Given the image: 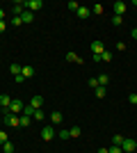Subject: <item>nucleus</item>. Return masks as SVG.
Masks as SVG:
<instances>
[{"label": "nucleus", "instance_id": "obj_11", "mask_svg": "<svg viewBox=\"0 0 137 153\" xmlns=\"http://www.w3.org/2000/svg\"><path fill=\"white\" fill-rule=\"evenodd\" d=\"M21 21H23V23H32V21H34V14H32V12H27V9H25V12L21 14Z\"/></svg>", "mask_w": 137, "mask_h": 153}, {"label": "nucleus", "instance_id": "obj_24", "mask_svg": "<svg viewBox=\"0 0 137 153\" xmlns=\"http://www.w3.org/2000/svg\"><path fill=\"white\" fill-rule=\"evenodd\" d=\"M124 23V16H112V25H121Z\"/></svg>", "mask_w": 137, "mask_h": 153}, {"label": "nucleus", "instance_id": "obj_12", "mask_svg": "<svg viewBox=\"0 0 137 153\" xmlns=\"http://www.w3.org/2000/svg\"><path fill=\"white\" fill-rule=\"evenodd\" d=\"M66 59H69V62H76V64H82V59H80L76 53H71V51L66 53Z\"/></svg>", "mask_w": 137, "mask_h": 153}, {"label": "nucleus", "instance_id": "obj_23", "mask_svg": "<svg viewBox=\"0 0 137 153\" xmlns=\"http://www.w3.org/2000/svg\"><path fill=\"white\" fill-rule=\"evenodd\" d=\"M30 119H32V117H25V114H23V117H21V126L27 128V126H30Z\"/></svg>", "mask_w": 137, "mask_h": 153}, {"label": "nucleus", "instance_id": "obj_4", "mask_svg": "<svg viewBox=\"0 0 137 153\" xmlns=\"http://www.w3.org/2000/svg\"><path fill=\"white\" fill-rule=\"evenodd\" d=\"M5 123L9 128H16V126H21V117L19 114H5Z\"/></svg>", "mask_w": 137, "mask_h": 153}, {"label": "nucleus", "instance_id": "obj_19", "mask_svg": "<svg viewBox=\"0 0 137 153\" xmlns=\"http://www.w3.org/2000/svg\"><path fill=\"white\" fill-rule=\"evenodd\" d=\"M2 151L5 153H14V144L12 142H5V144H2Z\"/></svg>", "mask_w": 137, "mask_h": 153}, {"label": "nucleus", "instance_id": "obj_28", "mask_svg": "<svg viewBox=\"0 0 137 153\" xmlns=\"http://www.w3.org/2000/svg\"><path fill=\"white\" fill-rule=\"evenodd\" d=\"M94 91H96V96H98V98H103V96H105V87H96Z\"/></svg>", "mask_w": 137, "mask_h": 153}, {"label": "nucleus", "instance_id": "obj_25", "mask_svg": "<svg viewBox=\"0 0 137 153\" xmlns=\"http://www.w3.org/2000/svg\"><path fill=\"white\" fill-rule=\"evenodd\" d=\"M69 9H71V12H78V9H80V5L76 2V0H71V2H69Z\"/></svg>", "mask_w": 137, "mask_h": 153}, {"label": "nucleus", "instance_id": "obj_38", "mask_svg": "<svg viewBox=\"0 0 137 153\" xmlns=\"http://www.w3.org/2000/svg\"><path fill=\"white\" fill-rule=\"evenodd\" d=\"M0 123H2V119H0Z\"/></svg>", "mask_w": 137, "mask_h": 153}, {"label": "nucleus", "instance_id": "obj_31", "mask_svg": "<svg viewBox=\"0 0 137 153\" xmlns=\"http://www.w3.org/2000/svg\"><path fill=\"white\" fill-rule=\"evenodd\" d=\"M5 142H7V133H5V130H0V144H5Z\"/></svg>", "mask_w": 137, "mask_h": 153}, {"label": "nucleus", "instance_id": "obj_16", "mask_svg": "<svg viewBox=\"0 0 137 153\" xmlns=\"http://www.w3.org/2000/svg\"><path fill=\"white\" fill-rule=\"evenodd\" d=\"M62 119H64V117H62V112H57V110H55V112L50 114V121H53V123H59Z\"/></svg>", "mask_w": 137, "mask_h": 153}, {"label": "nucleus", "instance_id": "obj_30", "mask_svg": "<svg viewBox=\"0 0 137 153\" xmlns=\"http://www.w3.org/2000/svg\"><path fill=\"white\" fill-rule=\"evenodd\" d=\"M12 25H23V21H21V16H14V19H12Z\"/></svg>", "mask_w": 137, "mask_h": 153}, {"label": "nucleus", "instance_id": "obj_1", "mask_svg": "<svg viewBox=\"0 0 137 153\" xmlns=\"http://www.w3.org/2000/svg\"><path fill=\"white\" fill-rule=\"evenodd\" d=\"M23 108H25V103L21 101V98H12V103H9V114H23Z\"/></svg>", "mask_w": 137, "mask_h": 153}, {"label": "nucleus", "instance_id": "obj_18", "mask_svg": "<svg viewBox=\"0 0 137 153\" xmlns=\"http://www.w3.org/2000/svg\"><path fill=\"white\" fill-rule=\"evenodd\" d=\"M101 62H112V53L110 51H103V53H101Z\"/></svg>", "mask_w": 137, "mask_h": 153}, {"label": "nucleus", "instance_id": "obj_14", "mask_svg": "<svg viewBox=\"0 0 137 153\" xmlns=\"http://www.w3.org/2000/svg\"><path fill=\"white\" fill-rule=\"evenodd\" d=\"M21 73H23V78L27 80V78L34 76V69H32V66H23V71H21Z\"/></svg>", "mask_w": 137, "mask_h": 153}, {"label": "nucleus", "instance_id": "obj_17", "mask_svg": "<svg viewBox=\"0 0 137 153\" xmlns=\"http://www.w3.org/2000/svg\"><path fill=\"white\" fill-rule=\"evenodd\" d=\"M124 135H114V137H112V144H114V146H121V144H124Z\"/></svg>", "mask_w": 137, "mask_h": 153}, {"label": "nucleus", "instance_id": "obj_36", "mask_svg": "<svg viewBox=\"0 0 137 153\" xmlns=\"http://www.w3.org/2000/svg\"><path fill=\"white\" fill-rule=\"evenodd\" d=\"M0 21H5V9H0Z\"/></svg>", "mask_w": 137, "mask_h": 153}, {"label": "nucleus", "instance_id": "obj_33", "mask_svg": "<svg viewBox=\"0 0 137 153\" xmlns=\"http://www.w3.org/2000/svg\"><path fill=\"white\" fill-rule=\"evenodd\" d=\"M57 137H62V140H69V130H62V133H59Z\"/></svg>", "mask_w": 137, "mask_h": 153}, {"label": "nucleus", "instance_id": "obj_5", "mask_svg": "<svg viewBox=\"0 0 137 153\" xmlns=\"http://www.w3.org/2000/svg\"><path fill=\"white\" fill-rule=\"evenodd\" d=\"M53 137H55V130H53L50 126H46V128H41V140H44V142H50Z\"/></svg>", "mask_w": 137, "mask_h": 153}, {"label": "nucleus", "instance_id": "obj_15", "mask_svg": "<svg viewBox=\"0 0 137 153\" xmlns=\"http://www.w3.org/2000/svg\"><path fill=\"white\" fill-rule=\"evenodd\" d=\"M107 82H110L107 73H101V76H98V85H101V87H107Z\"/></svg>", "mask_w": 137, "mask_h": 153}, {"label": "nucleus", "instance_id": "obj_21", "mask_svg": "<svg viewBox=\"0 0 137 153\" xmlns=\"http://www.w3.org/2000/svg\"><path fill=\"white\" fill-rule=\"evenodd\" d=\"M69 137H80V128H78V126H73L71 130H69Z\"/></svg>", "mask_w": 137, "mask_h": 153}, {"label": "nucleus", "instance_id": "obj_32", "mask_svg": "<svg viewBox=\"0 0 137 153\" xmlns=\"http://www.w3.org/2000/svg\"><path fill=\"white\" fill-rule=\"evenodd\" d=\"M128 101H130L133 105H137V94H130V96H128Z\"/></svg>", "mask_w": 137, "mask_h": 153}, {"label": "nucleus", "instance_id": "obj_37", "mask_svg": "<svg viewBox=\"0 0 137 153\" xmlns=\"http://www.w3.org/2000/svg\"><path fill=\"white\" fill-rule=\"evenodd\" d=\"M98 153H107V149H98Z\"/></svg>", "mask_w": 137, "mask_h": 153}, {"label": "nucleus", "instance_id": "obj_22", "mask_svg": "<svg viewBox=\"0 0 137 153\" xmlns=\"http://www.w3.org/2000/svg\"><path fill=\"white\" fill-rule=\"evenodd\" d=\"M23 114H25V117H32L34 114V108H32V105H25V108H23Z\"/></svg>", "mask_w": 137, "mask_h": 153}, {"label": "nucleus", "instance_id": "obj_9", "mask_svg": "<svg viewBox=\"0 0 137 153\" xmlns=\"http://www.w3.org/2000/svg\"><path fill=\"white\" fill-rule=\"evenodd\" d=\"M9 103H12V96H7V94L0 96V108L2 110H9Z\"/></svg>", "mask_w": 137, "mask_h": 153}, {"label": "nucleus", "instance_id": "obj_26", "mask_svg": "<svg viewBox=\"0 0 137 153\" xmlns=\"http://www.w3.org/2000/svg\"><path fill=\"white\" fill-rule=\"evenodd\" d=\"M44 110H34V114H32V119H44Z\"/></svg>", "mask_w": 137, "mask_h": 153}, {"label": "nucleus", "instance_id": "obj_3", "mask_svg": "<svg viewBox=\"0 0 137 153\" xmlns=\"http://www.w3.org/2000/svg\"><path fill=\"white\" fill-rule=\"evenodd\" d=\"M25 7H27V12H39L41 7H44V0H27L25 2Z\"/></svg>", "mask_w": 137, "mask_h": 153}, {"label": "nucleus", "instance_id": "obj_20", "mask_svg": "<svg viewBox=\"0 0 137 153\" xmlns=\"http://www.w3.org/2000/svg\"><path fill=\"white\" fill-rule=\"evenodd\" d=\"M87 85H89L91 89H96V87H101V85H98V78H89V80H87Z\"/></svg>", "mask_w": 137, "mask_h": 153}, {"label": "nucleus", "instance_id": "obj_13", "mask_svg": "<svg viewBox=\"0 0 137 153\" xmlns=\"http://www.w3.org/2000/svg\"><path fill=\"white\" fill-rule=\"evenodd\" d=\"M9 71H12V76L16 78V76H21V71H23V66H21V64H12V66H9Z\"/></svg>", "mask_w": 137, "mask_h": 153}, {"label": "nucleus", "instance_id": "obj_8", "mask_svg": "<svg viewBox=\"0 0 137 153\" xmlns=\"http://www.w3.org/2000/svg\"><path fill=\"white\" fill-rule=\"evenodd\" d=\"M30 105H32L34 110H41V105H44V96H32Z\"/></svg>", "mask_w": 137, "mask_h": 153}, {"label": "nucleus", "instance_id": "obj_10", "mask_svg": "<svg viewBox=\"0 0 137 153\" xmlns=\"http://www.w3.org/2000/svg\"><path fill=\"white\" fill-rule=\"evenodd\" d=\"M76 14H78V19H89L91 9H89V7H80V9H78Z\"/></svg>", "mask_w": 137, "mask_h": 153}, {"label": "nucleus", "instance_id": "obj_35", "mask_svg": "<svg viewBox=\"0 0 137 153\" xmlns=\"http://www.w3.org/2000/svg\"><path fill=\"white\" fill-rule=\"evenodd\" d=\"M130 34H133V39H135V41H137V27H135V30L130 32Z\"/></svg>", "mask_w": 137, "mask_h": 153}, {"label": "nucleus", "instance_id": "obj_7", "mask_svg": "<svg viewBox=\"0 0 137 153\" xmlns=\"http://www.w3.org/2000/svg\"><path fill=\"white\" fill-rule=\"evenodd\" d=\"M103 51H105V44H103V41H94V44H91V53H94V55H101Z\"/></svg>", "mask_w": 137, "mask_h": 153}, {"label": "nucleus", "instance_id": "obj_39", "mask_svg": "<svg viewBox=\"0 0 137 153\" xmlns=\"http://www.w3.org/2000/svg\"><path fill=\"white\" fill-rule=\"evenodd\" d=\"M135 5H137V0H135Z\"/></svg>", "mask_w": 137, "mask_h": 153}, {"label": "nucleus", "instance_id": "obj_2", "mask_svg": "<svg viewBox=\"0 0 137 153\" xmlns=\"http://www.w3.org/2000/svg\"><path fill=\"white\" fill-rule=\"evenodd\" d=\"M135 149H137V142L133 140V137H126L124 144H121V151L124 153H135Z\"/></svg>", "mask_w": 137, "mask_h": 153}, {"label": "nucleus", "instance_id": "obj_27", "mask_svg": "<svg viewBox=\"0 0 137 153\" xmlns=\"http://www.w3.org/2000/svg\"><path fill=\"white\" fill-rule=\"evenodd\" d=\"M91 14H103V5H94L91 7Z\"/></svg>", "mask_w": 137, "mask_h": 153}, {"label": "nucleus", "instance_id": "obj_34", "mask_svg": "<svg viewBox=\"0 0 137 153\" xmlns=\"http://www.w3.org/2000/svg\"><path fill=\"white\" fill-rule=\"evenodd\" d=\"M5 30H7V23H5V21H0V34H2Z\"/></svg>", "mask_w": 137, "mask_h": 153}, {"label": "nucleus", "instance_id": "obj_6", "mask_svg": "<svg viewBox=\"0 0 137 153\" xmlns=\"http://www.w3.org/2000/svg\"><path fill=\"white\" fill-rule=\"evenodd\" d=\"M112 9H114V16H124V14H126V2L117 0V2L112 5Z\"/></svg>", "mask_w": 137, "mask_h": 153}, {"label": "nucleus", "instance_id": "obj_29", "mask_svg": "<svg viewBox=\"0 0 137 153\" xmlns=\"http://www.w3.org/2000/svg\"><path fill=\"white\" fill-rule=\"evenodd\" d=\"M107 153H124V151H121V146H114V144H112V146L107 149Z\"/></svg>", "mask_w": 137, "mask_h": 153}]
</instances>
